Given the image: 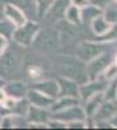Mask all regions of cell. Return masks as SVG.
Here are the masks:
<instances>
[{
  "mask_svg": "<svg viewBox=\"0 0 117 130\" xmlns=\"http://www.w3.org/2000/svg\"><path fill=\"white\" fill-rule=\"evenodd\" d=\"M16 26L10 22L9 20H7L5 17L0 20V35L9 39V38H12V34H13V31H14Z\"/></svg>",
  "mask_w": 117,
  "mask_h": 130,
  "instance_id": "21",
  "label": "cell"
},
{
  "mask_svg": "<svg viewBox=\"0 0 117 130\" xmlns=\"http://www.w3.org/2000/svg\"><path fill=\"white\" fill-rule=\"evenodd\" d=\"M112 62L111 60V56L105 55V53H102L98 57L92 59L91 61L87 62V65H85V70H86V77L89 81H92V79H96L98 77L103 74L104 69L108 67V65Z\"/></svg>",
  "mask_w": 117,
  "mask_h": 130,
  "instance_id": "7",
  "label": "cell"
},
{
  "mask_svg": "<svg viewBox=\"0 0 117 130\" xmlns=\"http://www.w3.org/2000/svg\"><path fill=\"white\" fill-rule=\"evenodd\" d=\"M0 121H2V115H0Z\"/></svg>",
  "mask_w": 117,
  "mask_h": 130,
  "instance_id": "34",
  "label": "cell"
},
{
  "mask_svg": "<svg viewBox=\"0 0 117 130\" xmlns=\"http://www.w3.org/2000/svg\"><path fill=\"white\" fill-rule=\"evenodd\" d=\"M104 52L105 46L103 42H82L77 47L76 57H78L83 62H89Z\"/></svg>",
  "mask_w": 117,
  "mask_h": 130,
  "instance_id": "6",
  "label": "cell"
},
{
  "mask_svg": "<svg viewBox=\"0 0 117 130\" xmlns=\"http://www.w3.org/2000/svg\"><path fill=\"white\" fill-rule=\"evenodd\" d=\"M114 64H117V53L114 55Z\"/></svg>",
  "mask_w": 117,
  "mask_h": 130,
  "instance_id": "33",
  "label": "cell"
},
{
  "mask_svg": "<svg viewBox=\"0 0 117 130\" xmlns=\"http://www.w3.org/2000/svg\"><path fill=\"white\" fill-rule=\"evenodd\" d=\"M4 18V2L0 0V20Z\"/></svg>",
  "mask_w": 117,
  "mask_h": 130,
  "instance_id": "30",
  "label": "cell"
},
{
  "mask_svg": "<svg viewBox=\"0 0 117 130\" xmlns=\"http://www.w3.org/2000/svg\"><path fill=\"white\" fill-rule=\"evenodd\" d=\"M24 52L22 46L12 43L8 44L7 50L0 55V78L2 79H13L16 74L22 69Z\"/></svg>",
  "mask_w": 117,
  "mask_h": 130,
  "instance_id": "1",
  "label": "cell"
},
{
  "mask_svg": "<svg viewBox=\"0 0 117 130\" xmlns=\"http://www.w3.org/2000/svg\"><path fill=\"white\" fill-rule=\"evenodd\" d=\"M60 31L55 27L39 29L31 43V46L40 53H52L60 47Z\"/></svg>",
  "mask_w": 117,
  "mask_h": 130,
  "instance_id": "3",
  "label": "cell"
},
{
  "mask_svg": "<svg viewBox=\"0 0 117 130\" xmlns=\"http://www.w3.org/2000/svg\"><path fill=\"white\" fill-rule=\"evenodd\" d=\"M104 100V92H98V94H95L92 95L90 99H87V104L85 105V112H86V116L87 117H94L95 112L98 111V108L100 107V104L103 103Z\"/></svg>",
  "mask_w": 117,
  "mask_h": 130,
  "instance_id": "17",
  "label": "cell"
},
{
  "mask_svg": "<svg viewBox=\"0 0 117 130\" xmlns=\"http://www.w3.org/2000/svg\"><path fill=\"white\" fill-rule=\"evenodd\" d=\"M111 27H112V25L102 14H99V16L95 17L94 20H91V29L94 31V34L96 35L98 38L105 35L109 31Z\"/></svg>",
  "mask_w": 117,
  "mask_h": 130,
  "instance_id": "16",
  "label": "cell"
},
{
  "mask_svg": "<svg viewBox=\"0 0 117 130\" xmlns=\"http://www.w3.org/2000/svg\"><path fill=\"white\" fill-rule=\"evenodd\" d=\"M7 98V94L4 92V90H3V87H0V104H2L3 102H4V99Z\"/></svg>",
  "mask_w": 117,
  "mask_h": 130,
  "instance_id": "31",
  "label": "cell"
},
{
  "mask_svg": "<svg viewBox=\"0 0 117 130\" xmlns=\"http://www.w3.org/2000/svg\"><path fill=\"white\" fill-rule=\"evenodd\" d=\"M116 2H117V0H116Z\"/></svg>",
  "mask_w": 117,
  "mask_h": 130,
  "instance_id": "35",
  "label": "cell"
},
{
  "mask_svg": "<svg viewBox=\"0 0 117 130\" xmlns=\"http://www.w3.org/2000/svg\"><path fill=\"white\" fill-rule=\"evenodd\" d=\"M66 127H69V129H74V127L85 129V127H86V122H85V121H73V122L66 124Z\"/></svg>",
  "mask_w": 117,
  "mask_h": 130,
  "instance_id": "27",
  "label": "cell"
},
{
  "mask_svg": "<svg viewBox=\"0 0 117 130\" xmlns=\"http://www.w3.org/2000/svg\"><path fill=\"white\" fill-rule=\"evenodd\" d=\"M31 89H35L40 92L46 94L47 96L52 98V99H56L59 98V83L57 79H43V81H39L35 82Z\"/></svg>",
  "mask_w": 117,
  "mask_h": 130,
  "instance_id": "13",
  "label": "cell"
},
{
  "mask_svg": "<svg viewBox=\"0 0 117 130\" xmlns=\"http://www.w3.org/2000/svg\"><path fill=\"white\" fill-rule=\"evenodd\" d=\"M99 14H102V8L94 5V4H91V3L81 9L82 22H86V21H90V22H91V20H94L95 17L99 16Z\"/></svg>",
  "mask_w": 117,
  "mask_h": 130,
  "instance_id": "20",
  "label": "cell"
},
{
  "mask_svg": "<svg viewBox=\"0 0 117 130\" xmlns=\"http://www.w3.org/2000/svg\"><path fill=\"white\" fill-rule=\"evenodd\" d=\"M111 124H112V126H113V127H117V113L111 118Z\"/></svg>",
  "mask_w": 117,
  "mask_h": 130,
  "instance_id": "32",
  "label": "cell"
},
{
  "mask_svg": "<svg viewBox=\"0 0 117 130\" xmlns=\"http://www.w3.org/2000/svg\"><path fill=\"white\" fill-rule=\"evenodd\" d=\"M102 16L107 20L111 25L117 24V7H114V5H105L104 10H102Z\"/></svg>",
  "mask_w": 117,
  "mask_h": 130,
  "instance_id": "23",
  "label": "cell"
},
{
  "mask_svg": "<svg viewBox=\"0 0 117 130\" xmlns=\"http://www.w3.org/2000/svg\"><path fill=\"white\" fill-rule=\"evenodd\" d=\"M70 3L73 5H76L78 8H83V7H86L91 3V0H70Z\"/></svg>",
  "mask_w": 117,
  "mask_h": 130,
  "instance_id": "28",
  "label": "cell"
},
{
  "mask_svg": "<svg viewBox=\"0 0 117 130\" xmlns=\"http://www.w3.org/2000/svg\"><path fill=\"white\" fill-rule=\"evenodd\" d=\"M55 65L61 77L73 79L76 82H81L86 77L85 62L81 61L78 57L66 56V55L57 56L55 57Z\"/></svg>",
  "mask_w": 117,
  "mask_h": 130,
  "instance_id": "2",
  "label": "cell"
},
{
  "mask_svg": "<svg viewBox=\"0 0 117 130\" xmlns=\"http://www.w3.org/2000/svg\"><path fill=\"white\" fill-rule=\"evenodd\" d=\"M102 75H103V78L107 79V81H111V79L116 78L117 77V64L111 62L108 67L104 69V72H103Z\"/></svg>",
  "mask_w": 117,
  "mask_h": 130,
  "instance_id": "25",
  "label": "cell"
},
{
  "mask_svg": "<svg viewBox=\"0 0 117 130\" xmlns=\"http://www.w3.org/2000/svg\"><path fill=\"white\" fill-rule=\"evenodd\" d=\"M40 27L35 21L27 20L24 25L14 29L13 34H12V40L22 47H30Z\"/></svg>",
  "mask_w": 117,
  "mask_h": 130,
  "instance_id": "4",
  "label": "cell"
},
{
  "mask_svg": "<svg viewBox=\"0 0 117 130\" xmlns=\"http://www.w3.org/2000/svg\"><path fill=\"white\" fill-rule=\"evenodd\" d=\"M117 113V105L114 100H103L98 111L95 112L94 117H96L98 121H108Z\"/></svg>",
  "mask_w": 117,
  "mask_h": 130,
  "instance_id": "14",
  "label": "cell"
},
{
  "mask_svg": "<svg viewBox=\"0 0 117 130\" xmlns=\"http://www.w3.org/2000/svg\"><path fill=\"white\" fill-rule=\"evenodd\" d=\"M59 83V96H69V98H79V85L78 82L60 77L57 79Z\"/></svg>",
  "mask_w": 117,
  "mask_h": 130,
  "instance_id": "11",
  "label": "cell"
},
{
  "mask_svg": "<svg viewBox=\"0 0 117 130\" xmlns=\"http://www.w3.org/2000/svg\"><path fill=\"white\" fill-rule=\"evenodd\" d=\"M4 17L9 20L16 27L24 25L27 21V17L24 10L10 3H4Z\"/></svg>",
  "mask_w": 117,
  "mask_h": 130,
  "instance_id": "10",
  "label": "cell"
},
{
  "mask_svg": "<svg viewBox=\"0 0 117 130\" xmlns=\"http://www.w3.org/2000/svg\"><path fill=\"white\" fill-rule=\"evenodd\" d=\"M8 44H9V43H8V39L0 35V55H2V53H3V52L7 50Z\"/></svg>",
  "mask_w": 117,
  "mask_h": 130,
  "instance_id": "29",
  "label": "cell"
},
{
  "mask_svg": "<svg viewBox=\"0 0 117 130\" xmlns=\"http://www.w3.org/2000/svg\"><path fill=\"white\" fill-rule=\"evenodd\" d=\"M76 104H79V100L78 98H69V96H59V99L54 100L52 105L49 107L51 112H57V111H61L64 108H68V107H72V105H76Z\"/></svg>",
  "mask_w": 117,
  "mask_h": 130,
  "instance_id": "18",
  "label": "cell"
},
{
  "mask_svg": "<svg viewBox=\"0 0 117 130\" xmlns=\"http://www.w3.org/2000/svg\"><path fill=\"white\" fill-rule=\"evenodd\" d=\"M3 90L7 94V96L13 98V99H22V98H26V92H27L26 85L24 82H20V81L8 82L7 85L3 86Z\"/></svg>",
  "mask_w": 117,
  "mask_h": 130,
  "instance_id": "15",
  "label": "cell"
},
{
  "mask_svg": "<svg viewBox=\"0 0 117 130\" xmlns=\"http://www.w3.org/2000/svg\"><path fill=\"white\" fill-rule=\"evenodd\" d=\"M40 73H42V69L38 68V67H33V68H30V69H29V75H30V77L33 78V79L39 78L40 75H42Z\"/></svg>",
  "mask_w": 117,
  "mask_h": 130,
  "instance_id": "26",
  "label": "cell"
},
{
  "mask_svg": "<svg viewBox=\"0 0 117 130\" xmlns=\"http://www.w3.org/2000/svg\"><path fill=\"white\" fill-rule=\"evenodd\" d=\"M64 17H65L66 22L70 25H81L82 24V18H81V8L76 5H68L65 12H64Z\"/></svg>",
  "mask_w": 117,
  "mask_h": 130,
  "instance_id": "19",
  "label": "cell"
},
{
  "mask_svg": "<svg viewBox=\"0 0 117 130\" xmlns=\"http://www.w3.org/2000/svg\"><path fill=\"white\" fill-rule=\"evenodd\" d=\"M107 79L103 78V75H100V77H98L96 79H92V81H89L83 85L79 86V98L86 102L87 99H90V98L95 94L98 92H104L105 87H107Z\"/></svg>",
  "mask_w": 117,
  "mask_h": 130,
  "instance_id": "8",
  "label": "cell"
},
{
  "mask_svg": "<svg viewBox=\"0 0 117 130\" xmlns=\"http://www.w3.org/2000/svg\"><path fill=\"white\" fill-rule=\"evenodd\" d=\"M26 118L31 125H47V122L49 121L51 115L46 108H40V107H35L31 105L29 107L27 113H26Z\"/></svg>",
  "mask_w": 117,
  "mask_h": 130,
  "instance_id": "9",
  "label": "cell"
},
{
  "mask_svg": "<svg viewBox=\"0 0 117 130\" xmlns=\"http://www.w3.org/2000/svg\"><path fill=\"white\" fill-rule=\"evenodd\" d=\"M51 118L52 120L61 121L66 125L73 121H86L87 116H86V112H85L83 108L79 104H76V105H72L68 108H64L61 111L52 112Z\"/></svg>",
  "mask_w": 117,
  "mask_h": 130,
  "instance_id": "5",
  "label": "cell"
},
{
  "mask_svg": "<svg viewBox=\"0 0 117 130\" xmlns=\"http://www.w3.org/2000/svg\"><path fill=\"white\" fill-rule=\"evenodd\" d=\"M117 99V77L111 79L104 90V100H116Z\"/></svg>",
  "mask_w": 117,
  "mask_h": 130,
  "instance_id": "22",
  "label": "cell"
},
{
  "mask_svg": "<svg viewBox=\"0 0 117 130\" xmlns=\"http://www.w3.org/2000/svg\"><path fill=\"white\" fill-rule=\"evenodd\" d=\"M26 99L29 100V103L31 105L40 107V108H46V109H48V108L52 105V103H54V100H55V99H52V98L47 96L46 94L40 92V91H38L35 89L27 90Z\"/></svg>",
  "mask_w": 117,
  "mask_h": 130,
  "instance_id": "12",
  "label": "cell"
},
{
  "mask_svg": "<svg viewBox=\"0 0 117 130\" xmlns=\"http://www.w3.org/2000/svg\"><path fill=\"white\" fill-rule=\"evenodd\" d=\"M52 3H54V0H34V4L37 8V14L39 18H42L48 12Z\"/></svg>",
  "mask_w": 117,
  "mask_h": 130,
  "instance_id": "24",
  "label": "cell"
}]
</instances>
